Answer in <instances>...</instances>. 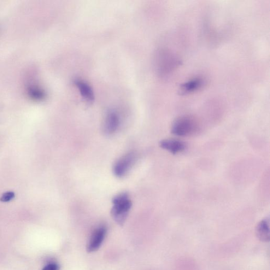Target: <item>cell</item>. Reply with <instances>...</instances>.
<instances>
[{
    "label": "cell",
    "instance_id": "6da1fadb",
    "mask_svg": "<svg viewBox=\"0 0 270 270\" xmlns=\"http://www.w3.org/2000/svg\"><path fill=\"white\" fill-rule=\"evenodd\" d=\"M113 207L111 215L113 219L120 225L124 224L132 203L127 193H122L113 199Z\"/></svg>",
    "mask_w": 270,
    "mask_h": 270
},
{
    "label": "cell",
    "instance_id": "7a4b0ae2",
    "mask_svg": "<svg viewBox=\"0 0 270 270\" xmlns=\"http://www.w3.org/2000/svg\"><path fill=\"white\" fill-rule=\"evenodd\" d=\"M197 130L196 121L193 117L185 116L180 117L174 122L172 133L178 136H186L195 133Z\"/></svg>",
    "mask_w": 270,
    "mask_h": 270
},
{
    "label": "cell",
    "instance_id": "3957f363",
    "mask_svg": "<svg viewBox=\"0 0 270 270\" xmlns=\"http://www.w3.org/2000/svg\"><path fill=\"white\" fill-rule=\"evenodd\" d=\"M136 158V154L134 152H131L120 158L114 167V173L116 177H124L133 165Z\"/></svg>",
    "mask_w": 270,
    "mask_h": 270
},
{
    "label": "cell",
    "instance_id": "277c9868",
    "mask_svg": "<svg viewBox=\"0 0 270 270\" xmlns=\"http://www.w3.org/2000/svg\"><path fill=\"white\" fill-rule=\"evenodd\" d=\"M159 57L158 58V68L160 72L162 74L168 73L175 68L178 64L177 59L166 52L161 53Z\"/></svg>",
    "mask_w": 270,
    "mask_h": 270
},
{
    "label": "cell",
    "instance_id": "5b68a950",
    "mask_svg": "<svg viewBox=\"0 0 270 270\" xmlns=\"http://www.w3.org/2000/svg\"><path fill=\"white\" fill-rule=\"evenodd\" d=\"M107 230L105 227H100L93 233L87 250L89 252H93L98 250L101 247L106 235Z\"/></svg>",
    "mask_w": 270,
    "mask_h": 270
},
{
    "label": "cell",
    "instance_id": "8992f818",
    "mask_svg": "<svg viewBox=\"0 0 270 270\" xmlns=\"http://www.w3.org/2000/svg\"><path fill=\"white\" fill-rule=\"evenodd\" d=\"M120 125V117L114 111H110L105 119L104 126V132L111 135L115 133Z\"/></svg>",
    "mask_w": 270,
    "mask_h": 270
},
{
    "label": "cell",
    "instance_id": "52a82bcc",
    "mask_svg": "<svg viewBox=\"0 0 270 270\" xmlns=\"http://www.w3.org/2000/svg\"><path fill=\"white\" fill-rule=\"evenodd\" d=\"M160 146L163 149L171 152L173 154L180 153L186 149L185 144L181 141L177 139L163 140L160 142Z\"/></svg>",
    "mask_w": 270,
    "mask_h": 270
},
{
    "label": "cell",
    "instance_id": "ba28073f",
    "mask_svg": "<svg viewBox=\"0 0 270 270\" xmlns=\"http://www.w3.org/2000/svg\"><path fill=\"white\" fill-rule=\"evenodd\" d=\"M204 84V80L201 77L193 78L181 85L179 92L181 95H187L200 89Z\"/></svg>",
    "mask_w": 270,
    "mask_h": 270
},
{
    "label": "cell",
    "instance_id": "9c48e42d",
    "mask_svg": "<svg viewBox=\"0 0 270 270\" xmlns=\"http://www.w3.org/2000/svg\"><path fill=\"white\" fill-rule=\"evenodd\" d=\"M256 236L262 242H269L270 221L269 219L261 221L256 228Z\"/></svg>",
    "mask_w": 270,
    "mask_h": 270
},
{
    "label": "cell",
    "instance_id": "30bf717a",
    "mask_svg": "<svg viewBox=\"0 0 270 270\" xmlns=\"http://www.w3.org/2000/svg\"><path fill=\"white\" fill-rule=\"evenodd\" d=\"M75 84L78 89L82 96L87 100L88 101H93L95 96L91 88L83 81L77 80L75 81Z\"/></svg>",
    "mask_w": 270,
    "mask_h": 270
},
{
    "label": "cell",
    "instance_id": "8fae6325",
    "mask_svg": "<svg viewBox=\"0 0 270 270\" xmlns=\"http://www.w3.org/2000/svg\"><path fill=\"white\" fill-rule=\"evenodd\" d=\"M29 93L30 96L36 100H42L45 97V92L39 88L32 87L29 89Z\"/></svg>",
    "mask_w": 270,
    "mask_h": 270
},
{
    "label": "cell",
    "instance_id": "7c38bea8",
    "mask_svg": "<svg viewBox=\"0 0 270 270\" xmlns=\"http://www.w3.org/2000/svg\"><path fill=\"white\" fill-rule=\"evenodd\" d=\"M15 197V194L14 192H9L4 194L1 198V201L3 202H8L11 200Z\"/></svg>",
    "mask_w": 270,
    "mask_h": 270
},
{
    "label": "cell",
    "instance_id": "4fadbf2b",
    "mask_svg": "<svg viewBox=\"0 0 270 270\" xmlns=\"http://www.w3.org/2000/svg\"><path fill=\"white\" fill-rule=\"evenodd\" d=\"M60 267L57 263H50L46 266L42 270H60Z\"/></svg>",
    "mask_w": 270,
    "mask_h": 270
}]
</instances>
